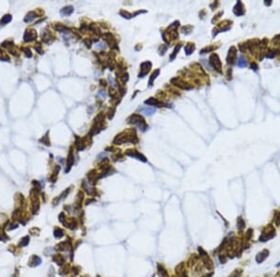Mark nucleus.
I'll return each mask as SVG.
<instances>
[{
  "instance_id": "9",
  "label": "nucleus",
  "mask_w": 280,
  "mask_h": 277,
  "mask_svg": "<svg viewBox=\"0 0 280 277\" xmlns=\"http://www.w3.org/2000/svg\"><path fill=\"white\" fill-rule=\"evenodd\" d=\"M237 65H238L239 67H245V66H247V62H246V60L244 59L243 56H241V57L239 58L238 62H237Z\"/></svg>"
},
{
  "instance_id": "6",
  "label": "nucleus",
  "mask_w": 280,
  "mask_h": 277,
  "mask_svg": "<svg viewBox=\"0 0 280 277\" xmlns=\"http://www.w3.org/2000/svg\"><path fill=\"white\" fill-rule=\"evenodd\" d=\"M74 11V9H73V7L71 6H69V7H66V8H63L62 10H61V14H63V15H70L72 12Z\"/></svg>"
},
{
  "instance_id": "14",
  "label": "nucleus",
  "mask_w": 280,
  "mask_h": 277,
  "mask_svg": "<svg viewBox=\"0 0 280 277\" xmlns=\"http://www.w3.org/2000/svg\"><path fill=\"white\" fill-rule=\"evenodd\" d=\"M6 16L4 17V18H3V20L1 21V24H3V23H4V22H6V23H9V21L10 20H11V17H10V15H9V17H8V19H6Z\"/></svg>"
},
{
  "instance_id": "1",
  "label": "nucleus",
  "mask_w": 280,
  "mask_h": 277,
  "mask_svg": "<svg viewBox=\"0 0 280 277\" xmlns=\"http://www.w3.org/2000/svg\"><path fill=\"white\" fill-rule=\"evenodd\" d=\"M128 120H129V123L133 124V125H136L141 131H142V132L146 131V129L148 128L147 124H146V121H145V119L141 116H139V115H136V114L132 115L129 118Z\"/></svg>"
},
{
  "instance_id": "4",
  "label": "nucleus",
  "mask_w": 280,
  "mask_h": 277,
  "mask_svg": "<svg viewBox=\"0 0 280 277\" xmlns=\"http://www.w3.org/2000/svg\"><path fill=\"white\" fill-rule=\"evenodd\" d=\"M126 155L131 156V157H134V158H137V159H139V160H142L143 162H146V159H145L144 156L139 154L136 150H129L128 151L126 152Z\"/></svg>"
},
{
  "instance_id": "13",
  "label": "nucleus",
  "mask_w": 280,
  "mask_h": 277,
  "mask_svg": "<svg viewBox=\"0 0 280 277\" xmlns=\"http://www.w3.org/2000/svg\"><path fill=\"white\" fill-rule=\"evenodd\" d=\"M180 49V46L178 45V47H176V49H175V51H174V52H173V55L171 56V57H170V59H171V60H173L174 58H175V56H176V51H178V49Z\"/></svg>"
},
{
  "instance_id": "3",
  "label": "nucleus",
  "mask_w": 280,
  "mask_h": 277,
  "mask_svg": "<svg viewBox=\"0 0 280 277\" xmlns=\"http://www.w3.org/2000/svg\"><path fill=\"white\" fill-rule=\"evenodd\" d=\"M268 255H269V251L267 249H264V250H262L261 252H260L258 255H257V257H256V261L258 262V263H261L262 261H263L265 258H266L268 257Z\"/></svg>"
},
{
  "instance_id": "2",
  "label": "nucleus",
  "mask_w": 280,
  "mask_h": 277,
  "mask_svg": "<svg viewBox=\"0 0 280 277\" xmlns=\"http://www.w3.org/2000/svg\"><path fill=\"white\" fill-rule=\"evenodd\" d=\"M275 235V230L273 226H269V230L267 232H262L261 237L259 238V241L261 242H266V241H269L272 238H274Z\"/></svg>"
},
{
  "instance_id": "10",
  "label": "nucleus",
  "mask_w": 280,
  "mask_h": 277,
  "mask_svg": "<svg viewBox=\"0 0 280 277\" xmlns=\"http://www.w3.org/2000/svg\"><path fill=\"white\" fill-rule=\"evenodd\" d=\"M185 51H186L187 55H190V53L194 51V47H193V45H191V44H188V46H186V48H185Z\"/></svg>"
},
{
  "instance_id": "7",
  "label": "nucleus",
  "mask_w": 280,
  "mask_h": 277,
  "mask_svg": "<svg viewBox=\"0 0 280 277\" xmlns=\"http://www.w3.org/2000/svg\"><path fill=\"white\" fill-rule=\"evenodd\" d=\"M139 110H140V111H142L143 113H145L146 115H148V116L152 115L155 112L154 108H150V107H142V108H139Z\"/></svg>"
},
{
  "instance_id": "8",
  "label": "nucleus",
  "mask_w": 280,
  "mask_h": 277,
  "mask_svg": "<svg viewBox=\"0 0 280 277\" xmlns=\"http://www.w3.org/2000/svg\"><path fill=\"white\" fill-rule=\"evenodd\" d=\"M35 15H36V14H35L34 12H30V13H28V14H27V16L25 17V19H24V22H25V23H29V22H31L32 20L36 18V16H35Z\"/></svg>"
},
{
  "instance_id": "16",
  "label": "nucleus",
  "mask_w": 280,
  "mask_h": 277,
  "mask_svg": "<svg viewBox=\"0 0 280 277\" xmlns=\"http://www.w3.org/2000/svg\"><path fill=\"white\" fill-rule=\"evenodd\" d=\"M276 266H277V267H279V266H280V262H279V263H278L277 265H276Z\"/></svg>"
},
{
  "instance_id": "11",
  "label": "nucleus",
  "mask_w": 280,
  "mask_h": 277,
  "mask_svg": "<svg viewBox=\"0 0 280 277\" xmlns=\"http://www.w3.org/2000/svg\"><path fill=\"white\" fill-rule=\"evenodd\" d=\"M237 224H238V229H239V230H242L243 228H245V221L243 220V218H241V216L238 218V221H237Z\"/></svg>"
},
{
  "instance_id": "15",
  "label": "nucleus",
  "mask_w": 280,
  "mask_h": 277,
  "mask_svg": "<svg viewBox=\"0 0 280 277\" xmlns=\"http://www.w3.org/2000/svg\"><path fill=\"white\" fill-rule=\"evenodd\" d=\"M252 232H253V230H251V229H249V230H247V240H249V239H250L251 235H252Z\"/></svg>"
},
{
  "instance_id": "5",
  "label": "nucleus",
  "mask_w": 280,
  "mask_h": 277,
  "mask_svg": "<svg viewBox=\"0 0 280 277\" xmlns=\"http://www.w3.org/2000/svg\"><path fill=\"white\" fill-rule=\"evenodd\" d=\"M235 48L232 47L231 49L229 51V55H228V58H227L228 63H231V65L233 63V62H235Z\"/></svg>"
},
{
  "instance_id": "12",
  "label": "nucleus",
  "mask_w": 280,
  "mask_h": 277,
  "mask_svg": "<svg viewBox=\"0 0 280 277\" xmlns=\"http://www.w3.org/2000/svg\"><path fill=\"white\" fill-rule=\"evenodd\" d=\"M159 72H160V71H159V70H156V72H154L153 74H152V77H151V79H150V85L152 84V81H153V79H155L156 77H157V75L159 74Z\"/></svg>"
}]
</instances>
